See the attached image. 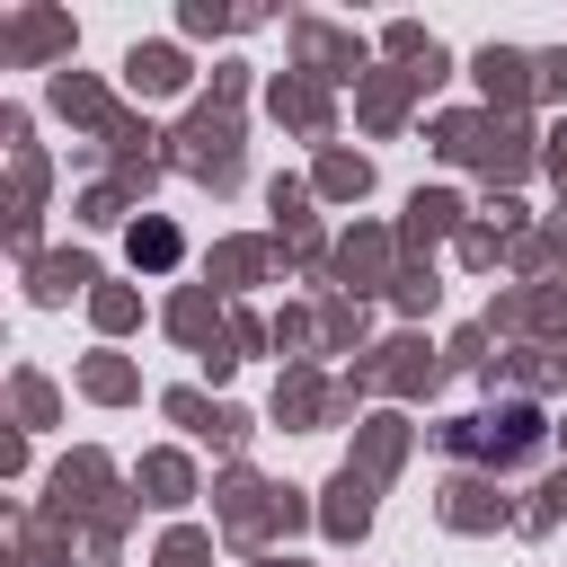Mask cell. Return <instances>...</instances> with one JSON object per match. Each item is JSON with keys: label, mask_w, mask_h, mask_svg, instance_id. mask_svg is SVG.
I'll use <instances>...</instances> for the list:
<instances>
[]
</instances>
